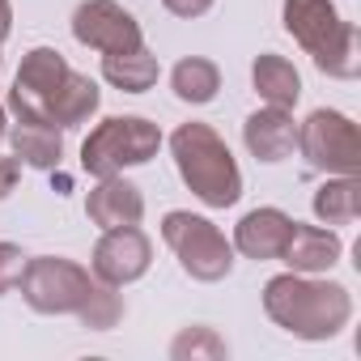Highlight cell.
I'll return each instance as SVG.
<instances>
[{
    "label": "cell",
    "instance_id": "obj_1",
    "mask_svg": "<svg viewBox=\"0 0 361 361\" xmlns=\"http://www.w3.org/2000/svg\"><path fill=\"white\" fill-rule=\"evenodd\" d=\"M264 310L298 340H331L353 319V293L336 281L306 272H281L264 285Z\"/></svg>",
    "mask_w": 361,
    "mask_h": 361
},
{
    "label": "cell",
    "instance_id": "obj_2",
    "mask_svg": "<svg viewBox=\"0 0 361 361\" xmlns=\"http://www.w3.org/2000/svg\"><path fill=\"white\" fill-rule=\"evenodd\" d=\"M170 153L178 166V178L188 192L209 209H230L243 196V170L230 153V145L209 123H178L170 132Z\"/></svg>",
    "mask_w": 361,
    "mask_h": 361
},
{
    "label": "cell",
    "instance_id": "obj_3",
    "mask_svg": "<svg viewBox=\"0 0 361 361\" xmlns=\"http://www.w3.org/2000/svg\"><path fill=\"white\" fill-rule=\"evenodd\" d=\"M281 22L298 39V47L314 60L319 73L340 77V81L361 73L357 26L340 18V9L331 5V0H285Z\"/></svg>",
    "mask_w": 361,
    "mask_h": 361
},
{
    "label": "cell",
    "instance_id": "obj_4",
    "mask_svg": "<svg viewBox=\"0 0 361 361\" xmlns=\"http://www.w3.org/2000/svg\"><path fill=\"white\" fill-rule=\"evenodd\" d=\"M161 128L145 115H111L102 119L85 145H81V170L94 174V178H111V174H123L128 166H145L157 157L161 149Z\"/></svg>",
    "mask_w": 361,
    "mask_h": 361
},
{
    "label": "cell",
    "instance_id": "obj_5",
    "mask_svg": "<svg viewBox=\"0 0 361 361\" xmlns=\"http://www.w3.org/2000/svg\"><path fill=\"white\" fill-rule=\"evenodd\" d=\"M161 238L174 251L178 268H183L192 281L213 285V281H226L234 272V243L209 217H196V213L174 209V213L161 217Z\"/></svg>",
    "mask_w": 361,
    "mask_h": 361
},
{
    "label": "cell",
    "instance_id": "obj_6",
    "mask_svg": "<svg viewBox=\"0 0 361 361\" xmlns=\"http://www.w3.org/2000/svg\"><path fill=\"white\" fill-rule=\"evenodd\" d=\"M18 285H22L26 306L39 314H81L98 289V276L90 268H81L77 259L39 255V259H26Z\"/></svg>",
    "mask_w": 361,
    "mask_h": 361
},
{
    "label": "cell",
    "instance_id": "obj_7",
    "mask_svg": "<svg viewBox=\"0 0 361 361\" xmlns=\"http://www.w3.org/2000/svg\"><path fill=\"white\" fill-rule=\"evenodd\" d=\"M68 60L56 51V47H35L26 51L18 77H13V90H9V111L26 123H51L56 128V115H60V98L68 90Z\"/></svg>",
    "mask_w": 361,
    "mask_h": 361
},
{
    "label": "cell",
    "instance_id": "obj_8",
    "mask_svg": "<svg viewBox=\"0 0 361 361\" xmlns=\"http://www.w3.org/2000/svg\"><path fill=\"white\" fill-rule=\"evenodd\" d=\"M298 149L310 170L323 174H361V136L357 123L340 111H310L306 123H298Z\"/></svg>",
    "mask_w": 361,
    "mask_h": 361
},
{
    "label": "cell",
    "instance_id": "obj_9",
    "mask_svg": "<svg viewBox=\"0 0 361 361\" xmlns=\"http://www.w3.org/2000/svg\"><path fill=\"white\" fill-rule=\"evenodd\" d=\"M73 39H77L81 47L102 51V56L145 47L140 22H136L123 5H115V0H81L77 13H73Z\"/></svg>",
    "mask_w": 361,
    "mask_h": 361
},
{
    "label": "cell",
    "instance_id": "obj_10",
    "mask_svg": "<svg viewBox=\"0 0 361 361\" xmlns=\"http://www.w3.org/2000/svg\"><path fill=\"white\" fill-rule=\"evenodd\" d=\"M153 264V243L145 238L140 226H115V230H102V238L94 243V255H90V272L115 289L140 281Z\"/></svg>",
    "mask_w": 361,
    "mask_h": 361
},
{
    "label": "cell",
    "instance_id": "obj_11",
    "mask_svg": "<svg viewBox=\"0 0 361 361\" xmlns=\"http://www.w3.org/2000/svg\"><path fill=\"white\" fill-rule=\"evenodd\" d=\"M85 217L98 230H115V226H140L145 217V196L136 183H128L123 174L98 178V188H90L85 196Z\"/></svg>",
    "mask_w": 361,
    "mask_h": 361
},
{
    "label": "cell",
    "instance_id": "obj_12",
    "mask_svg": "<svg viewBox=\"0 0 361 361\" xmlns=\"http://www.w3.org/2000/svg\"><path fill=\"white\" fill-rule=\"evenodd\" d=\"M293 234V217L285 209H251L238 226H234V251H243L247 259H281L285 243Z\"/></svg>",
    "mask_w": 361,
    "mask_h": 361
},
{
    "label": "cell",
    "instance_id": "obj_13",
    "mask_svg": "<svg viewBox=\"0 0 361 361\" xmlns=\"http://www.w3.org/2000/svg\"><path fill=\"white\" fill-rule=\"evenodd\" d=\"M243 140H247V153H251L255 161H268V166H272V161H285V157L298 149V123H293L289 111L264 106V111L247 115Z\"/></svg>",
    "mask_w": 361,
    "mask_h": 361
},
{
    "label": "cell",
    "instance_id": "obj_14",
    "mask_svg": "<svg viewBox=\"0 0 361 361\" xmlns=\"http://www.w3.org/2000/svg\"><path fill=\"white\" fill-rule=\"evenodd\" d=\"M344 255V243L336 230H323V226H302L293 221V234L281 251V259L289 264V272H306V276H319L327 268H336Z\"/></svg>",
    "mask_w": 361,
    "mask_h": 361
},
{
    "label": "cell",
    "instance_id": "obj_15",
    "mask_svg": "<svg viewBox=\"0 0 361 361\" xmlns=\"http://www.w3.org/2000/svg\"><path fill=\"white\" fill-rule=\"evenodd\" d=\"M251 85H255V94H259L268 106H281V111H293L298 98H302V77H298V68H293L285 56H276V51L255 56V64H251Z\"/></svg>",
    "mask_w": 361,
    "mask_h": 361
},
{
    "label": "cell",
    "instance_id": "obj_16",
    "mask_svg": "<svg viewBox=\"0 0 361 361\" xmlns=\"http://www.w3.org/2000/svg\"><path fill=\"white\" fill-rule=\"evenodd\" d=\"M9 140H13V157L26 161V166H35V170H56L60 157H64V136L51 123H26V119H18L13 132H9Z\"/></svg>",
    "mask_w": 361,
    "mask_h": 361
},
{
    "label": "cell",
    "instance_id": "obj_17",
    "mask_svg": "<svg viewBox=\"0 0 361 361\" xmlns=\"http://www.w3.org/2000/svg\"><path fill=\"white\" fill-rule=\"evenodd\" d=\"M314 217L323 226H353L361 213V178L357 174H331L314 192Z\"/></svg>",
    "mask_w": 361,
    "mask_h": 361
},
{
    "label": "cell",
    "instance_id": "obj_18",
    "mask_svg": "<svg viewBox=\"0 0 361 361\" xmlns=\"http://www.w3.org/2000/svg\"><path fill=\"white\" fill-rule=\"evenodd\" d=\"M157 56L145 51V47H132V51H115V56H102V77L123 90V94H145L157 85Z\"/></svg>",
    "mask_w": 361,
    "mask_h": 361
},
{
    "label": "cell",
    "instance_id": "obj_19",
    "mask_svg": "<svg viewBox=\"0 0 361 361\" xmlns=\"http://www.w3.org/2000/svg\"><path fill=\"white\" fill-rule=\"evenodd\" d=\"M170 90L178 102H192V106H204L217 98L221 90V68L204 56H188V60H178L174 73H170Z\"/></svg>",
    "mask_w": 361,
    "mask_h": 361
},
{
    "label": "cell",
    "instance_id": "obj_20",
    "mask_svg": "<svg viewBox=\"0 0 361 361\" xmlns=\"http://www.w3.org/2000/svg\"><path fill=\"white\" fill-rule=\"evenodd\" d=\"M90 331H111L119 319H123V298H119V289L115 285H106V281H98V289H94V298L85 302V310L77 314Z\"/></svg>",
    "mask_w": 361,
    "mask_h": 361
},
{
    "label": "cell",
    "instance_id": "obj_21",
    "mask_svg": "<svg viewBox=\"0 0 361 361\" xmlns=\"http://www.w3.org/2000/svg\"><path fill=\"white\" fill-rule=\"evenodd\" d=\"M170 357L174 361H196V357H226V340L213 331V327H188L183 336H174L170 344Z\"/></svg>",
    "mask_w": 361,
    "mask_h": 361
},
{
    "label": "cell",
    "instance_id": "obj_22",
    "mask_svg": "<svg viewBox=\"0 0 361 361\" xmlns=\"http://www.w3.org/2000/svg\"><path fill=\"white\" fill-rule=\"evenodd\" d=\"M22 268H26V251H22L18 243H0V298L18 285Z\"/></svg>",
    "mask_w": 361,
    "mask_h": 361
},
{
    "label": "cell",
    "instance_id": "obj_23",
    "mask_svg": "<svg viewBox=\"0 0 361 361\" xmlns=\"http://www.w3.org/2000/svg\"><path fill=\"white\" fill-rule=\"evenodd\" d=\"M161 5L174 13V18H204L213 9V0H161Z\"/></svg>",
    "mask_w": 361,
    "mask_h": 361
},
{
    "label": "cell",
    "instance_id": "obj_24",
    "mask_svg": "<svg viewBox=\"0 0 361 361\" xmlns=\"http://www.w3.org/2000/svg\"><path fill=\"white\" fill-rule=\"evenodd\" d=\"M18 174H22V161L18 157H0V200L18 188Z\"/></svg>",
    "mask_w": 361,
    "mask_h": 361
},
{
    "label": "cell",
    "instance_id": "obj_25",
    "mask_svg": "<svg viewBox=\"0 0 361 361\" xmlns=\"http://www.w3.org/2000/svg\"><path fill=\"white\" fill-rule=\"evenodd\" d=\"M9 30H13V5H9V0H0V43L9 39Z\"/></svg>",
    "mask_w": 361,
    "mask_h": 361
},
{
    "label": "cell",
    "instance_id": "obj_26",
    "mask_svg": "<svg viewBox=\"0 0 361 361\" xmlns=\"http://www.w3.org/2000/svg\"><path fill=\"white\" fill-rule=\"evenodd\" d=\"M5 123H9V119H5V102H0V140H5V132H9Z\"/></svg>",
    "mask_w": 361,
    "mask_h": 361
}]
</instances>
